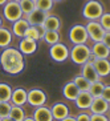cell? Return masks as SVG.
Returning a JSON list of instances; mask_svg holds the SVG:
<instances>
[{
    "instance_id": "cell-37",
    "label": "cell",
    "mask_w": 110,
    "mask_h": 121,
    "mask_svg": "<svg viewBox=\"0 0 110 121\" xmlns=\"http://www.w3.org/2000/svg\"><path fill=\"white\" fill-rule=\"evenodd\" d=\"M61 121H77V120H76V117H73V116H70V114H69V116H66L65 118H62Z\"/></svg>"
},
{
    "instance_id": "cell-2",
    "label": "cell",
    "mask_w": 110,
    "mask_h": 121,
    "mask_svg": "<svg viewBox=\"0 0 110 121\" xmlns=\"http://www.w3.org/2000/svg\"><path fill=\"white\" fill-rule=\"evenodd\" d=\"M69 57L74 64L82 65L92 59V51L86 44H74L69 51Z\"/></svg>"
},
{
    "instance_id": "cell-40",
    "label": "cell",
    "mask_w": 110,
    "mask_h": 121,
    "mask_svg": "<svg viewBox=\"0 0 110 121\" xmlns=\"http://www.w3.org/2000/svg\"><path fill=\"white\" fill-rule=\"evenodd\" d=\"M7 1H8V0H0V7H3V5L7 3Z\"/></svg>"
},
{
    "instance_id": "cell-42",
    "label": "cell",
    "mask_w": 110,
    "mask_h": 121,
    "mask_svg": "<svg viewBox=\"0 0 110 121\" xmlns=\"http://www.w3.org/2000/svg\"><path fill=\"white\" fill-rule=\"evenodd\" d=\"M54 3H60V1H64V0H53Z\"/></svg>"
},
{
    "instance_id": "cell-34",
    "label": "cell",
    "mask_w": 110,
    "mask_h": 121,
    "mask_svg": "<svg viewBox=\"0 0 110 121\" xmlns=\"http://www.w3.org/2000/svg\"><path fill=\"white\" fill-rule=\"evenodd\" d=\"M102 97L103 100H106L107 103L110 104V85H105V88H103V92H102Z\"/></svg>"
},
{
    "instance_id": "cell-18",
    "label": "cell",
    "mask_w": 110,
    "mask_h": 121,
    "mask_svg": "<svg viewBox=\"0 0 110 121\" xmlns=\"http://www.w3.org/2000/svg\"><path fill=\"white\" fill-rule=\"evenodd\" d=\"M44 33H45V28L43 25H29L24 33V37L39 41V40H43Z\"/></svg>"
},
{
    "instance_id": "cell-16",
    "label": "cell",
    "mask_w": 110,
    "mask_h": 121,
    "mask_svg": "<svg viewBox=\"0 0 110 121\" xmlns=\"http://www.w3.org/2000/svg\"><path fill=\"white\" fill-rule=\"evenodd\" d=\"M50 112H52L53 120H57V121H61L62 118H65L66 116H69V108H68V105L64 104V103L53 104L52 108H50Z\"/></svg>"
},
{
    "instance_id": "cell-14",
    "label": "cell",
    "mask_w": 110,
    "mask_h": 121,
    "mask_svg": "<svg viewBox=\"0 0 110 121\" xmlns=\"http://www.w3.org/2000/svg\"><path fill=\"white\" fill-rule=\"evenodd\" d=\"M92 101H93V96L88 92V91H80L78 96L76 97V100H74V104L78 109L85 110V109H89V108H90Z\"/></svg>"
},
{
    "instance_id": "cell-32",
    "label": "cell",
    "mask_w": 110,
    "mask_h": 121,
    "mask_svg": "<svg viewBox=\"0 0 110 121\" xmlns=\"http://www.w3.org/2000/svg\"><path fill=\"white\" fill-rule=\"evenodd\" d=\"M11 107L12 104L9 101H0V117H8L9 112H11Z\"/></svg>"
},
{
    "instance_id": "cell-45",
    "label": "cell",
    "mask_w": 110,
    "mask_h": 121,
    "mask_svg": "<svg viewBox=\"0 0 110 121\" xmlns=\"http://www.w3.org/2000/svg\"><path fill=\"white\" fill-rule=\"evenodd\" d=\"M35 1H36V0H35Z\"/></svg>"
},
{
    "instance_id": "cell-41",
    "label": "cell",
    "mask_w": 110,
    "mask_h": 121,
    "mask_svg": "<svg viewBox=\"0 0 110 121\" xmlns=\"http://www.w3.org/2000/svg\"><path fill=\"white\" fill-rule=\"evenodd\" d=\"M0 27H3V19H1V16H0Z\"/></svg>"
},
{
    "instance_id": "cell-15",
    "label": "cell",
    "mask_w": 110,
    "mask_h": 121,
    "mask_svg": "<svg viewBox=\"0 0 110 121\" xmlns=\"http://www.w3.org/2000/svg\"><path fill=\"white\" fill-rule=\"evenodd\" d=\"M92 60L99 77H106V76L110 75V61L107 59H94V57H92Z\"/></svg>"
},
{
    "instance_id": "cell-3",
    "label": "cell",
    "mask_w": 110,
    "mask_h": 121,
    "mask_svg": "<svg viewBox=\"0 0 110 121\" xmlns=\"http://www.w3.org/2000/svg\"><path fill=\"white\" fill-rule=\"evenodd\" d=\"M103 13V5L99 0H88L82 7V16L86 20H98Z\"/></svg>"
},
{
    "instance_id": "cell-35",
    "label": "cell",
    "mask_w": 110,
    "mask_h": 121,
    "mask_svg": "<svg viewBox=\"0 0 110 121\" xmlns=\"http://www.w3.org/2000/svg\"><path fill=\"white\" fill-rule=\"evenodd\" d=\"M76 120L77 121H90V114L82 112V113H80L78 116H76Z\"/></svg>"
},
{
    "instance_id": "cell-26",
    "label": "cell",
    "mask_w": 110,
    "mask_h": 121,
    "mask_svg": "<svg viewBox=\"0 0 110 121\" xmlns=\"http://www.w3.org/2000/svg\"><path fill=\"white\" fill-rule=\"evenodd\" d=\"M12 95V86L7 82H0V101H9Z\"/></svg>"
},
{
    "instance_id": "cell-46",
    "label": "cell",
    "mask_w": 110,
    "mask_h": 121,
    "mask_svg": "<svg viewBox=\"0 0 110 121\" xmlns=\"http://www.w3.org/2000/svg\"><path fill=\"white\" fill-rule=\"evenodd\" d=\"M109 121H110V120H109Z\"/></svg>"
},
{
    "instance_id": "cell-20",
    "label": "cell",
    "mask_w": 110,
    "mask_h": 121,
    "mask_svg": "<svg viewBox=\"0 0 110 121\" xmlns=\"http://www.w3.org/2000/svg\"><path fill=\"white\" fill-rule=\"evenodd\" d=\"M28 27H29V23L27 22V19L21 17L12 23V33H13V36H17V37L21 39V37H24V33Z\"/></svg>"
},
{
    "instance_id": "cell-7",
    "label": "cell",
    "mask_w": 110,
    "mask_h": 121,
    "mask_svg": "<svg viewBox=\"0 0 110 121\" xmlns=\"http://www.w3.org/2000/svg\"><path fill=\"white\" fill-rule=\"evenodd\" d=\"M46 100V93L44 92L43 89L40 88H33L28 91V96H27V104H29L31 107L37 108L41 107V105H45Z\"/></svg>"
},
{
    "instance_id": "cell-19",
    "label": "cell",
    "mask_w": 110,
    "mask_h": 121,
    "mask_svg": "<svg viewBox=\"0 0 110 121\" xmlns=\"http://www.w3.org/2000/svg\"><path fill=\"white\" fill-rule=\"evenodd\" d=\"M32 117L35 118V121H53V116H52L50 108L45 107V105H41V107L36 108Z\"/></svg>"
},
{
    "instance_id": "cell-6",
    "label": "cell",
    "mask_w": 110,
    "mask_h": 121,
    "mask_svg": "<svg viewBox=\"0 0 110 121\" xmlns=\"http://www.w3.org/2000/svg\"><path fill=\"white\" fill-rule=\"evenodd\" d=\"M49 56L56 63H64V61H66L69 59V49H68V47L65 44L58 41V43L50 45Z\"/></svg>"
},
{
    "instance_id": "cell-31",
    "label": "cell",
    "mask_w": 110,
    "mask_h": 121,
    "mask_svg": "<svg viewBox=\"0 0 110 121\" xmlns=\"http://www.w3.org/2000/svg\"><path fill=\"white\" fill-rule=\"evenodd\" d=\"M98 22L106 32H110V12H103L102 16L98 19Z\"/></svg>"
},
{
    "instance_id": "cell-30",
    "label": "cell",
    "mask_w": 110,
    "mask_h": 121,
    "mask_svg": "<svg viewBox=\"0 0 110 121\" xmlns=\"http://www.w3.org/2000/svg\"><path fill=\"white\" fill-rule=\"evenodd\" d=\"M54 5L53 0H36V8H39L44 12H49Z\"/></svg>"
},
{
    "instance_id": "cell-25",
    "label": "cell",
    "mask_w": 110,
    "mask_h": 121,
    "mask_svg": "<svg viewBox=\"0 0 110 121\" xmlns=\"http://www.w3.org/2000/svg\"><path fill=\"white\" fill-rule=\"evenodd\" d=\"M43 40L48 45H53L60 41V33H58V31H45Z\"/></svg>"
},
{
    "instance_id": "cell-36",
    "label": "cell",
    "mask_w": 110,
    "mask_h": 121,
    "mask_svg": "<svg viewBox=\"0 0 110 121\" xmlns=\"http://www.w3.org/2000/svg\"><path fill=\"white\" fill-rule=\"evenodd\" d=\"M102 43L110 49V32H105V35L102 37Z\"/></svg>"
},
{
    "instance_id": "cell-9",
    "label": "cell",
    "mask_w": 110,
    "mask_h": 121,
    "mask_svg": "<svg viewBox=\"0 0 110 121\" xmlns=\"http://www.w3.org/2000/svg\"><path fill=\"white\" fill-rule=\"evenodd\" d=\"M110 109V104L107 103L106 100H103L102 97H96L93 99L92 101V105L89 108L90 113H94V114H106Z\"/></svg>"
},
{
    "instance_id": "cell-39",
    "label": "cell",
    "mask_w": 110,
    "mask_h": 121,
    "mask_svg": "<svg viewBox=\"0 0 110 121\" xmlns=\"http://www.w3.org/2000/svg\"><path fill=\"white\" fill-rule=\"evenodd\" d=\"M23 121H35V118L33 117H27V116H25V118Z\"/></svg>"
},
{
    "instance_id": "cell-38",
    "label": "cell",
    "mask_w": 110,
    "mask_h": 121,
    "mask_svg": "<svg viewBox=\"0 0 110 121\" xmlns=\"http://www.w3.org/2000/svg\"><path fill=\"white\" fill-rule=\"evenodd\" d=\"M1 121H15V120H13V118H11L9 116H8V117H4V118H1Z\"/></svg>"
},
{
    "instance_id": "cell-44",
    "label": "cell",
    "mask_w": 110,
    "mask_h": 121,
    "mask_svg": "<svg viewBox=\"0 0 110 121\" xmlns=\"http://www.w3.org/2000/svg\"><path fill=\"white\" fill-rule=\"evenodd\" d=\"M0 121H1V117H0Z\"/></svg>"
},
{
    "instance_id": "cell-24",
    "label": "cell",
    "mask_w": 110,
    "mask_h": 121,
    "mask_svg": "<svg viewBox=\"0 0 110 121\" xmlns=\"http://www.w3.org/2000/svg\"><path fill=\"white\" fill-rule=\"evenodd\" d=\"M103 88H105V84H103L101 80H97V81H94V82H90V88H89L88 92L93 96V99H96V97L102 96Z\"/></svg>"
},
{
    "instance_id": "cell-8",
    "label": "cell",
    "mask_w": 110,
    "mask_h": 121,
    "mask_svg": "<svg viewBox=\"0 0 110 121\" xmlns=\"http://www.w3.org/2000/svg\"><path fill=\"white\" fill-rule=\"evenodd\" d=\"M85 28H86V32H88V36L90 40H93L94 43L102 41V37L106 31L102 28V25L99 24L98 20H89L88 24L85 25Z\"/></svg>"
},
{
    "instance_id": "cell-21",
    "label": "cell",
    "mask_w": 110,
    "mask_h": 121,
    "mask_svg": "<svg viewBox=\"0 0 110 121\" xmlns=\"http://www.w3.org/2000/svg\"><path fill=\"white\" fill-rule=\"evenodd\" d=\"M80 93V89L77 88L73 81H68L64 86H62V96L65 97L66 100H70V101H74L76 97L78 96Z\"/></svg>"
},
{
    "instance_id": "cell-13",
    "label": "cell",
    "mask_w": 110,
    "mask_h": 121,
    "mask_svg": "<svg viewBox=\"0 0 110 121\" xmlns=\"http://www.w3.org/2000/svg\"><path fill=\"white\" fill-rule=\"evenodd\" d=\"M48 15H49L48 12H44L39 8H35L31 13L25 15V19L29 23V25H43L44 20L46 19Z\"/></svg>"
},
{
    "instance_id": "cell-22",
    "label": "cell",
    "mask_w": 110,
    "mask_h": 121,
    "mask_svg": "<svg viewBox=\"0 0 110 121\" xmlns=\"http://www.w3.org/2000/svg\"><path fill=\"white\" fill-rule=\"evenodd\" d=\"M43 27L45 28V31H60L61 28V20L58 16L54 15H48L46 19L44 20Z\"/></svg>"
},
{
    "instance_id": "cell-28",
    "label": "cell",
    "mask_w": 110,
    "mask_h": 121,
    "mask_svg": "<svg viewBox=\"0 0 110 121\" xmlns=\"http://www.w3.org/2000/svg\"><path fill=\"white\" fill-rule=\"evenodd\" d=\"M19 4H20V8H21L24 16L28 15V13H31V12L36 8V1L35 0H20Z\"/></svg>"
},
{
    "instance_id": "cell-12",
    "label": "cell",
    "mask_w": 110,
    "mask_h": 121,
    "mask_svg": "<svg viewBox=\"0 0 110 121\" xmlns=\"http://www.w3.org/2000/svg\"><path fill=\"white\" fill-rule=\"evenodd\" d=\"M81 75L84 76V77L86 78V80H89L90 82H94L97 81V80H99V76L98 73H97L96 68H94V65H93V60L90 59L89 61H86L85 64L81 65Z\"/></svg>"
},
{
    "instance_id": "cell-10",
    "label": "cell",
    "mask_w": 110,
    "mask_h": 121,
    "mask_svg": "<svg viewBox=\"0 0 110 121\" xmlns=\"http://www.w3.org/2000/svg\"><path fill=\"white\" fill-rule=\"evenodd\" d=\"M27 96H28V91H25V88L19 86V88L12 89V95L9 103L12 105H17V107H23L27 104Z\"/></svg>"
},
{
    "instance_id": "cell-43",
    "label": "cell",
    "mask_w": 110,
    "mask_h": 121,
    "mask_svg": "<svg viewBox=\"0 0 110 121\" xmlns=\"http://www.w3.org/2000/svg\"><path fill=\"white\" fill-rule=\"evenodd\" d=\"M13 1H20V0H13Z\"/></svg>"
},
{
    "instance_id": "cell-27",
    "label": "cell",
    "mask_w": 110,
    "mask_h": 121,
    "mask_svg": "<svg viewBox=\"0 0 110 121\" xmlns=\"http://www.w3.org/2000/svg\"><path fill=\"white\" fill-rule=\"evenodd\" d=\"M9 117L13 118L15 121H23L25 118V112L23 107H17V105H12L11 112H9Z\"/></svg>"
},
{
    "instance_id": "cell-5",
    "label": "cell",
    "mask_w": 110,
    "mask_h": 121,
    "mask_svg": "<svg viewBox=\"0 0 110 121\" xmlns=\"http://www.w3.org/2000/svg\"><path fill=\"white\" fill-rule=\"evenodd\" d=\"M88 39L89 36H88V32H86L85 25L76 24L69 29V40H70V43L73 45L74 44H86Z\"/></svg>"
},
{
    "instance_id": "cell-4",
    "label": "cell",
    "mask_w": 110,
    "mask_h": 121,
    "mask_svg": "<svg viewBox=\"0 0 110 121\" xmlns=\"http://www.w3.org/2000/svg\"><path fill=\"white\" fill-rule=\"evenodd\" d=\"M3 15H4V19L9 23H13L24 16L19 1H13V0H8L3 5Z\"/></svg>"
},
{
    "instance_id": "cell-33",
    "label": "cell",
    "mask_w": 110,
    "mask_h": 121,
    "mask_svg": "<svg viewBox=\"0 0 110 121\" xmlns=\"http://www.w3.org/2000/svg\"><path fill=\"white\" fill-rule=\"evenodd\" d=\"M110 118L107 117L106 114H90V121H109Z\"/></svg>"
},
{
    "instance_id": "cell-23",
    "label": "cell",
    "mask_w": 110,
    "mask_h": 121,
    "mask_svg": "<svg viewBox=\"0 0 110 121\" xmlns=\"http://www.w3.org/2000/svg\"><path fill=\"white\" fill-rule=\"evenodd\" d=\"M13 40V33L11 29L5 27H0V48H7L12 44Z\"/></svg>"
},
{
    "instance_id": "cell-29",
    "label": "cell",
    "mask_w": 110,
    "mask_h": 121,
    "mask_svg": "<svg viewBox=\"0 0 110 121\" xmlns=\"http://www.w3.org/2000/svg\"><path fill=\"white\" fill-rule=\"evenodd\" d=\"M73 82L77 85V88L80 89V91H89V88H90V81L86 80L82 75L76 76V77L73 78Z\"/></svg>"
},
{
    "instance_id": "cell-17",
    "label": "cell",
    "mask_w": 110,
    "mask_h": 121,
    "mask_svg": "<svg viewBox=\"0 0 110 121\" xmlns=\"http://www.w3.org/2000/svg\"><path fill=\"white\" fill-rule=\"evenodd\" d=\"M90 51H92V57H94V59H107L110 56V49L102 41L94 43Z\"/></svg>"
},
{
    "instance_id": "cell-11",
    "label": "cell",
    "mask_w": 110,
    "mask_h": 121,
    "mask_svg": "<svg viewBox=\"0 0 110 121\" xmlns=\"http://www.w3.org/2000/svg\"><path fill=\"white\" fill-rule=\"evenodd\" d=\"M19 51L24 56L33 55L37 51V41L32 40V39H27V37H21L20 43H19Z\"/></svg>"
},
{
    "instance_id": "cell-47",
    "label": "cell",
    "mask_w": 110,
    "mask_h": 121,
    "mask_svg": "<svg viewBox=\"0 0 110 121\" xmlns=\"http://www.w3.org/2000/svg\"><path fill=\"white\" fill-rule=\"evenodd\" d=\"M109 110H110V109H109Z\"/></svg>"
},
{
    "instance_id": "cell-1",
    "label": "cell",
    "mask_w": 110,
    "mask_h": 121,
    "mask_svg": "<svg viewBox=\"0 0 110 121\" xmlns=\"http://www.w3.org/2000/svg\"><path fill=\"white\" fill-rule=\"evenodd\" d=\"M0 67L8 75H19L25 68V57L16 48L12 47L3 48L0 53Z\"/></svg>"
}]
</instances>
